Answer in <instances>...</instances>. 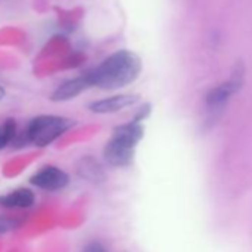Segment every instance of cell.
I'll use <instances>...</instances> for the list:
<instances>
[{
    "label": "cell",
    "mask_w": 252,
    "mask_h": 252,
    "mask_svg": "<svg viewBox=\"0 0 252 252\" xmlns=\"http://www.w3.org/2000/svg\"><path fill=\"white\" fill-rule=\"evenodd\" d=\"M83 252H107V251H105V248L99 242H92V243L86 245Z\"/></svg>",
    "instance_id": "cell-11"
},
{
    "label": "cell",
    "mask_w": 252,
    "mask_h": 252,
    "mask_svg": "<svg viewBox=\"0 0 252 252\" xmlns=\"http://www.w3.org/2000/svg\"><path fill=\"white\" fill-rule=\"evenodd\" d=\"M15 122L12 119H8L6 122L0 123V149H5L15 135Z\"/></svg>",
    "instance_id": "cell-9"
},
{
    "label": "cell",
    "mask_w": 252,
    "mask_h": 252,
    "mask_svg": "<svg viewBox=\"0 0 252 252\" xmlns=\"http://www.w3.org/2000/svg\"><path fill=\"white\" fill-rule=\"evenodd\" d=\"M20 224L18 220L9 218V217H0V234H5L11 230H14Z\"/></svg>",
    "instance_id": "cell-10"
},
{
    "label": "cell",
    "mask_w": 252,
    "mask_h": 252,
    "mask_svg": "<svg viewBox=\"0 0 252 252\" xmlns=\"http://www.w3.org/2000/svg\"><path fill=\"white\" fill-rule=\"evenodd\" d=\"M141 71L140 58L131 51H117L88 73L91 86L119 89L132 83Z\"/></svg>",
    "instance_id": "cell-1"
},
{
    "label": "cell",
    "mask_w": 252,
    "mask_h": 252,
    "mask_svg": "<svg viewBox=\"0 0 252 252\" xmlns=\"http://www.w3.org/2000/svg\"><path fill=\"white\" fill-rule=\"evenodd\" d=\"M34 203V194L29 189H18L0 196V205L5 208H30Z\"/></svg>",
    "instance_id": "cell-8"
},
{
    "label": "cell",
    "mask_w": 252,
    "mask_h": 252,
    "mask_svg": "<svg viewBox=\"0 0 252 252\" xmlns=\"http://www.w3.org/2000/svg\"><path fill=\"white\" fill-rule=\"evenodd\" d=\"M143 126L131 122L116 128L113 138L104 147V159L111 166H128L135 153V147L143 138Z\"/></svg>",
    "instance_id": "cell-2"
},
{
    "label": "cell",
    "mask_w": 252,
    "mask_h": 252,
    "mask_svg": "<svg viewBox=\"0 0 252 252\" xmlns=\"http://www.w3.org/2000/svg\"><path fill=\"white\" fill-rule=\"evenodd\" d=\"M32 184L48 191H57L68 184V175L55 166H45L32 177Z\"/></svg>",
    "instance_id": "cell-4"
},
{
    "label": "cell",
    "mask_w": 252,
    "mask_h": 252,
    "mask_svg": "<svg viewBox=\"0 0 252 252\" xmlns=\"http://www.w3.org/2000/svg\"><path fill=\"white\" fill-rule=\"evenodd\" d=\"M239 88H240V79H239V77H233L230 82L222 83L221 86L212 89V91L208 94V98H206L208 105L212 107V108H217V107L222 105V104L228 99V96H230L231 94H234Z\"/></svg>",
    "instance_id": "cell-7"
},
{
    "label": "cell",
    "mask_w": 252,
    "mask_h": 252,
    "mask_svg": "<svg viewBox=\"0 0 252 252\" xmlns=\"http://www.w3.org/2000/svg\"><path fill=\"white\" fill-rule=\"evenodd\" d=\"M73 122L61 116H39L27 128V138L37 147H46L71 128Z\"/></svg>",
    "instance_id": "cell-3"
},
{
    "label": "cell",
    "mask_w": 252,
    "mask_h": 252,
    "mask_svg": "<svg viewBox=\"0 0 252 252\" xmlns=\"http://www.w3.org/2000/svg\"><path fill=\"white\" fill-rule=\"evenodd\" d=\"M91 86V82L88 79V74L71 79L64 82L61 86L57 88V91L52 94V99L54 101H67L71 99L74 96H77L80 92H83L85 89H88Z\"/></svg>",
    "instance_id": "cell-6"
},
{
    "label": "cell",
    "mask_w": 252,
    "mask_h": 252,
    "mask_svg": "<svg viewBox=\"0 0 252 252\" xmlns=\"http://www.w3.org/2000/svg\"><path fill=\"white\" fill-rule=\"evenodd\" d=\"M137 101H138V96H135V95H114V96L92 102L89 108L94 113L107 114V113H116L126 107H129V105H134Z\"/></svg>",
    "instance_id": "cell-5"
},
{
    "label": "cell",
    "mask_w": 252,
    "mask_h": 252,
    "mask_svg": "<svg viewBox=\"0 0 252 252\" xmlns=\"http://www.w3.org/2000/svg\"><path fill=\"white\" fill-rule=\"evenodd\" d=\"M5 98V89H3V86L0 85V101H2Z\"/></svg>",
    "instance_id": "cell-12"
}]
</instances>
